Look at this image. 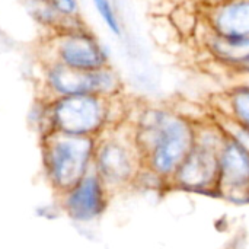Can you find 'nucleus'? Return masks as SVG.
I'll return each instance as SVG.
<instances>
[{
    "label": "nucleus",
    "instance_id": "nucleus-1",
    "mask_svg": "<svg viewBox=\"0 0 249 249\" xmlns=\"http://www.w3.org/2000/svg\"><path fill=\"white\" fill-rule=\"evenodd\" d=\"M194 123L166 107L142 108L131 130L143 168L171 179L194 146Z\"/></svg>",
    "mask_w": 249,
    "mask_h": 249
},
{
    "label": "nucleus",
    "instance_id": "nucleus-2",
    "mask_svg": "<svg viewBox=\"0 0 249 249\" xmlns=\"http://www.w3.org/2000/svg\"><path fill=\"white\" fill-rule=\"evenodd\" d=\"M118 98L105 99L96 95H76L47 99L42 96L35 107V125L39 137L57 131L98 139L108 128L118 125L114 118Z\"/></svg>",
    "mask_w": 249,
    "mask_h": 249
},
{
    "label": "nucleus",
    "instance_id": "nucleus-3",
    "mask_svg": "<svg viewBox=\"0 0 249 249\" xmlns=\"http://www.w3.org/2000/svg\"><path fill=\"white\" fill-rule=\"evenodd\" d=\"M39 142L45 178L58 196L92 169L96 139L53 131L41 136Z\"/></svg>",
    "mask_w": 249,
    "mask_h": 249
},
{
    "label": "nucleus",
    "instance_id": "nucleus-4",
    "mask_svg": "<svg viewBox=\"0 0 249 249\" xmlns=\"http://www.w3.org/2000/svg\"><path fill=\"white\" fill-rule=\"evenodd\" d=\"M44 98L54 99L76 95H96L105 99L121 96L124 85L118 71L109 64L98 70H74L55 61L42 66Z\"/></svg>",
    "mask_w": 249,
    "mask_h": 249
},
{
    "label": "nucleus",
    "instance_id": "nucleus-5",
    "mask_svg": "<svg viewBox=\"0 0 249 249\" xmlns=\"http://www.w3.org/2000/svg\"><path fill=\"white\" fill-rule=\"evenodd\" d=\"M92 169L111 191L136 182L143 169L142 156L131 133L121 134L120 124L96 139Z\"/></svg>",
    "mask_w": 249,
    "mask_h": 249
},
{
    "label": "nucleus",
    "instance_id": "nucleus-6",
    "mask_svg": "<svg viewBox=\"0 0 249 249\" xmlns=\"http://www.w3.org/2000/svg\"><path fill=\"white\" fill-rule=\"evenodd\" d=\"M47 57L74 70H98L109 66V50L83 23L51 32L47 38Z\"/></svg>",
    "mask_w": 249,
    "mask_h": 249
},
{
    "label": "nucleus",
    "instance_id": "nucleus-7",
    "mask_svg": "<svg viewBox=\"0 0 249 249\" xmlns=\"http://www.w3.org/2000/svg\"><path fill=\"white\" fill-rule=\"evenodd\" d=\"M109 190L90 169L76 185L60 194L63 212L74 222H92L99 219L109 203Z\"/></svg>",
    "mask_w": 249,
    "mask_h": 249
},
{
    "label": "nucleus",
    "instance_id": "nucleus-8",
    "mask_svg": "<svg viewBox=\"0 0 249 249\" xmlns=\"http://www.w3.org/2000/svg\"><path fill=\"white\" fill-rule=\"evenodd\" d=\"M172 182L184 190L210 191L219 185V152L196 144L172 175Z\"/></svg>",
    "mask_w": 249,
    "mask_h": 249
},
{
    "label": "nucleus",
    "instance_id": "nucleus-9",
    "mask_svg": "<svg viewBox=\"0 0 249 249\" xmlns=\"http://www.w3.org/2000/svg\"><path fill=\"white\" fill-rule=\"evenodd\" d=\"M217 191L235 201L249 198V153L229 136L219 152Z\"/></svg>",
    "mask_w": 249,
    "mask_h": 249
},
{
    "label": "nucleus",
    "instance_id": "nucleus-10",
    "mask_svg": "<svg viewBox=\"0 0 249 249\" xmlns=\"http://www.w3.org/2000/svg\"><path fill=\"white\" fill-rule=\"evenodd\" d=\"M203 29L204 32H201L198 26L194 39L200 44L210 61L231 71L233 77L242 73L249 64V36L232 38L217 35L207 28L204 20Z\"/></svg>",
    "mask_w": 249,
    "mask_h": 249
},
{
    "label": "nucleus",
    "instance_id": "nucleus-11",
    "mask_svg": "<svg viewBox=\"0 0 249 249\" xmlns=\"http://www.w3.org/2000/svg\"><path fill=\"white\" fill-rule=\"evenodd\" d=\"M207 28L222 36L248 38L249 0H217L201 9Z\"/></svg>",
    "mask_w": 249,
    "mask_h": 249
},
{
    "label": "nucleus",
    "instance_id": "nucleus-12",
    "mask_svg": "<svg viewBox=\"0 0 249 249\" xmlns=\"http://www.w3.org/2000/svg\"><path fill=\"white\" fill-rule=\"evenodd\" d=\"M223 108L217 112L222 117L231 118L235 123L249 128V86L236 80L222 96Z\"/></svg>",
    "mask_w": 249,
    "mask_h": 249
},
{
    "label": "nucleus",
    "instance_id": "nucleus-13",
    "mask_svg": "<svg viewBox=\"0 0 249 249\" xmlns=\"http://www.w3.org/2000/svg\"><path fill=\"white\" fill-rule=\"evenodd\" d=\"M25 6L32 19L38 25L44 26L48 31V34L61 28L63 20L55 13L48 0H25Z\"/></svg>",
    "mask_w": 249,
    "mask_h": 249
},
{
    "label": "nucleus",
    "instance_id": "nucleus-14",
    "mask_svg": "<svg viewBox=\"0 0 249 249\" xmlns=\"http://www.w3.org/2000/svg\"><path fill=\"white\" fill-rule=\"evenodd\" d=\"M92 4L101 19V22L105 25V28L114 35L121 36L123 35V23L118 15V10L112 0H92Z\"/></svg>",
    "mask_w": 249,
    "mask_h": 249
},
{
    "label": "nucleus",
    "instance_id": "nucleus-15",
    "mask_svg": "<svg viewBox=\"0 0 249 249\" xmlns=\"http://www.w3.org/2000/svg\"><path fill=\"white\" fill-rule=\"evenodd\" d=\"M48 1L55 10V13L60 16L63 23L82 19L79 0H48Z\"/></svg>",
    "mask_w": 249,
    "mask_h": 249
},
{
    "label": "nucleus",
    "instance_id": "nucleus-16",
    "mask_svg": "<svg viewBox=\"0 0 249 249\" xmlns=\"http://www.w3.org/2000/svg\"><path fill=\"white\" fill-rule=\"evenodd\" d=\"M191 1H194L196 4H198V6L203 9V7H206V6H210V4L216 3L217 0H191Z\"/></svg>",
    "mask_w": 249,
    "mask_h": 249
},
{
    "label": "nucleus",
    "instance_id": "nucleus-17",
    "mask_svg": "<svg viewBox=\"0 0 249 249\" xmlns=\"http://www.w3.org/2000/svg\"><path fill=\"white\" fill-rule=\"evenodd\" d=\"M235 79H236V80H239V82H242V83H245L247 86H249V74H242V76H235Z\"/></svg>",
    "mask_w": 249,
    "mask_h": 249
},
{
    "label": "nucleus",
    "instance_id": "nucleus-18",
    "mask_svg": "<svg viewBox=\"0 0 249 249\" xmlns=\"http://www.w3.org/2000/svg\"><path fill=\"white\" fill-rule=\"evenodd\" d=\"M242 74H249V64H248V66H247V69H245V70H244L242 73H239L238 76H242Z\"/></svg>",
    "mask_w": 249,
    "mask_h": 249
}]
</instances>
